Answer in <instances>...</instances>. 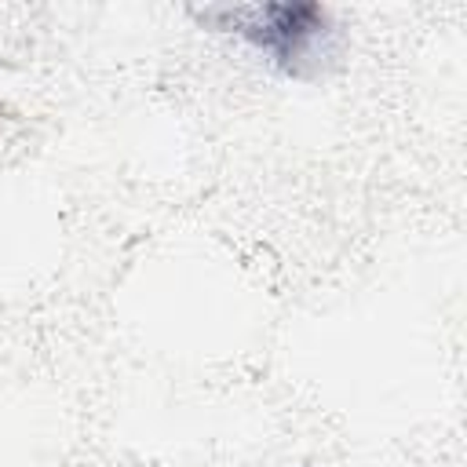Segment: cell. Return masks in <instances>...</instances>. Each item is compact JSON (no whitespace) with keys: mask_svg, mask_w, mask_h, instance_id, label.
Segmentation results:
<instances>
[{"mask_svg":"<svg viewBox=\"0 0 467 467\" xmlns=\"http://www.w3.org/2000/svg\"><path fill=\"white\" fill-rule=\"evenodd\" d=\"M204 22L234 29L288 77H310L332 55V11L314 0H266L237 7H208Z\"/></svg>","mask_w":467,"mask_h":467,"instance_id":"1","label":"cell"}]
</instances>
